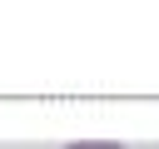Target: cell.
<instances>
[{"instance_id": "6da1fadb", "label": "cell", "mask_w": 159, "mask_h": 149, "mask_svg": "<svg viewBox=\"0 0 159 149\" xmlns=\"http://www.w3.org/2000/svg\"><path fill=\"white\" fill-rule=\"evenodd\" d=\"M65 149H124V144H114V139H80V144H65Z\"/></svg>"}]
</instances>
